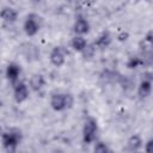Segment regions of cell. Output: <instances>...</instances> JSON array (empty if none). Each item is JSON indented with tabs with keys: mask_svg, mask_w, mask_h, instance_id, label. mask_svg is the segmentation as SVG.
Instances as JSON below:
<instances>
[{
	"mask_svg": "<svg viewBox=\"0 0 153 153\" xmlns=\"http://www.w3.org/2000/svg\"><path fill=\"white\" fill-rule=\"evenodd\" d=\"M73 97L69 93H54L50 98V106L55 111H63L72 108Z\"/></svg>",
	"mask_w": 153,
	"mask_h": 153,
	"instance_id": "1",
	"label": "cell"
},
{
	"mask_svg": "<svg viewBox=\"0 0 153 153\" xmlns=\"http://www.w3.org/2000/svg\"><path fill=\"white\" fill-rule=\"evenodd\" d=\"M20 140H22V135H20V131H18V130L5 131L1 136L2 146L8 153H14L17 151V148L20 143Z\"/></svg>",
	"mask_w": 153,
	"mask_h": 153,
	"instance_id": "2",
	"label": "cell"
},
{
	"mask_svg": "<svg viewBox=\"0 0 153 153\" xmlns=\"http://www.w3.org/2000/svg\"><path fill=\"white\" fill-rule=\"evenodd\" d=\"M97 130H98L97 121L92 117L87 118L85 121L84 128H82V140H84V142L85 143H92L96 140Z\"/></svg>",
	"mask_w": 153,
	"mask_h": 153,
	"instance_id": "3",
	"label": "cell"
},
{
	"mask_svg": "<svg viewBox=\"0 0 153 153\" xmlns=\"http://www.w3.org/2000/svg\"><path fill=\"white\" fill-rule=\"evenodd\" d=\"M41 29V18L35 14V13H31L26 17L25 22H24V31L27 36L32 37L35 36Z\"/></svg>",
	"mask_w": 153,
	"mask_h": 153,
	"instance_id": "4",
	"label": "cell"
},
{
	"mask_svg": "<svg viewBox=\"0 0 153 153\" xmlns=\"http://www.w3.org/2000/svg\"><path fill=\"white\" fill-rule=\"evenodd\" d=\"M13 96H14V99L17 103H23L29 97V87L25 82L23 81H18L16 85H14V88H13Z\"/></svg>",
	"mask_w": 153,
	"mask_h": 153,
	"instance_id": "5",
	"label": "cell"
},
{
	"mask_svg": "<svg viewBox=\"0 0 153 153\" xmlns=\"http://www.w3.org/2000/svg\"><path fill=\"white\" fill-rule=\"evenodd\" d=\"M49 59H50V62H51L55 67H61V66L65 63V61H66V55H65L63 49H62L61 47H55V48L51 50Z\"/></svg>",
	"mask_w": 153,
	"mask_h": 153,
	"instance_id": "6",
	"label": "cell"
},
{
	"mask_svg": "<svg viewBox=\"0 0 153 153\" xmlns=\"http://www.w3.org/2000/svg\"><path fill=\"white\" fill-rule=\"evenodd\" d=\"M74 32L76 33V36H82L85 33H87L90 31V23L86 18L84 17H78L75 19V23H74Z\"/></svg>",
	"mask_w": 153,
	"mask_h": 153,
	"instance_id": "7",
	"label": "cell"
},
{
	"mask_svg": "<svg viewBox=\"0 0 153 153\" xmlns=\"http://www.w3.org/2000/svg\"><path fill=\"white\" fill-rule=\"evenodd\" d=\"M19 75H20V67L17 63H10L6 68V78L13 84V86L18 82Z\"/></svg>",
	"mask_w": 153,
	"mask_h": 153,
	"instance_id": "8",
	"label": "cell"
},
{
	"mask_svg": "<svg viewBox=\"0 0 153 153\" xmlns=\"http://www.w3.org/2000/svg\"><path fill=\"white\" fill-rule=\"evenodd\" d=\"M0 18L6 23H14L18 18V12L13 7H4L0 11Z\"/></svg>",
	"mask_w": 153,
	"mask_h": 153,
	"instance_id": "9",
	"label": "cell"
},
{
	"mask_svg": "<svg viewBox=\"0 0 153 153\" xmlns=\"http://www.w3.org/2000/svg\"><path fill=\"white\" fill-rule=\"evenodd\" d=\"M29 85L33 91H39L44 87L45 85V79L42 74H33L30 80H29Z\"/></svg>",
	"mask_w": 153,
	"mask_h": 153,
	"instance_id": "10",
	"label": "cell"
},
{
	"mask_svg": "<svg viewBox=\"0 0 153 153\" xmlns=\"http://www.w3.org/2000/svg\"><path fill=\"white\" fill-rule=\"evenodd\" d=\"M110 43H111V36H110V33L108 32V31H103L97 38H96V41H94V47H97V48H100V49H104V48H106V47H109L110 45Z\"/></svg>",
	"mask_w": 153,
	"mask_h": 153,
	"instance_id": "11",
	"label": "cell"
},
{
	"mask_svg": "<svg viewBox=\"0 0 153 153\" xmlns=\"http://www.w3.org/2000/svg\"><path fill=\"white\" fill-rule=\"evenodd\" d=\"M151 90H152V82H151V79H143L140 85H139V90H137V93L141 98H146L149 96L151 93Z\"/></svg>",
	"mask_w": 153,
	"mask_h": 153,
	"instance_id": "12",
	"label": "cell"
},
{
	"mask_svg": "<svg viewBox=\"0 0 153 153\" xmlns=\"http://www.w3.org/2000/svg\"><path fill=\"white\" fill-rule=\"evenodd\" d=\"M71 45L75 51H80L81 53L86 48L87 42L82 36H74L72 38V41H71Z\"/></svg>",
	"mask_w": 153,
	"mask_h": 153,
	"instance_id": "13",
	"label": "cell"
},
{
	"mask_svg": "<svg viewBox=\"0 0 153 153\" xmlns=\"http://www.w3.org/2000/svg\"><path fill=\"white\" fill-rule=\"evenodd\" d=\"M127 146H128V148H129L130 151L135 152V151H137L139 148H141V146H142V140H141V137H140L139 135H133V136L128 140Z\"/></svg>",
	"mask_w": 153,
	"mask_h": 153,
	"instance_id": "14",
	"label": "cell"
},
{
	"mask_svg": "<svg viewBox=\"0 0 153 153\" xmlns=\"http://www.w3.org/2000/svg\"><path fill=\"white\" fill-rule=\"evenodd\" d=\"M141 65H143V60H141V59L137 57V56H131V57L128 60V62H127V67L130 68V69L137 68V67H140Z\"/></svg>",
	"mask_w": 153,
	"mask_h": 153,
	"instance_id": "15",
	"label": "cell"
},
{
	"mask_svg": "<svg viewBox=\"0 0 153 153\" xmlns=\"http://www.w3.org/2000/svg\"><path fill=\"white\" fill-rule=\"evenodd\" d=\"M93 153H110V149L106 143L98 141V142H96V145L93 147Z\"/></svg>",
	"mask_w": 153,
	"mask_h": 153,
	"instance_id": "16",
	"label": "cell"
},
{
	"mask_svg": "<svg viewBox=\"0 0 153 153\" xmlns=\"http://www.w3.org/2000/svg\"><path fill=\"white\" fill-rule=\"evenodd\" d=\"M94 50H96V47H94V45H90V44H87L86 48H85L81 53H82V55H84L85 57H92L93 54H94Z\"/></svg>",
	"mask_w": 153,
	"mask_h": 153,
	"instance_id": "17",
	"label": "cell"
},
{
	"mask_svg": "<svg viewBox=\"0 0 153 153\" xmlns=\"http://www.w3.org/2000/svg\"><path fill=\"white\" fill-rule=\"evenodd\" d=\"M145 151H146V153H153V141L152 140H148L145 143Z\"/></svg>",
	"mask_w": 153,
	"mask_h": 153,
	"instance_id": "18",
	"label": "cell"
},
{
	"mask_svg": "<svg viewBox=\"0 0 153 153\" xmlns=\"http://www.w3.org/2000/svg\"><path fill=\"white\" fill-rule=\"evenodd\" d=\"M127 37H128V33H126V32H122V33H120V35L117 36V38H118L120 41H126Z\"/></svg>",
	"mask_w": 153,
	"mask_h": 153,
	"instance_id": "19",
	"label": "cell"
}]
</instances>
